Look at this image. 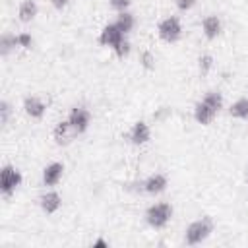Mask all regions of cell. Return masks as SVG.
Masks as SVG:
<instances>
[{
    "label": "cell",
    "mask_w": 248,
    "mask_h": 248,
    "mask_svg": "<svg viewBox=\"0 0 248 248\" xmlns=\"http://www.w3.org/2000/svg\"><path fill=\"white\" fill-rule=\"evenodd\" d=\"M211 232H213V219L209 215L200 217V219L192 221L186 227V231H184V242L188 246H198L203 240H207Z\"/></svg>",
    "instance_id": "cell-1"
},
{
    "label": "cell",
    "mask_w": 248,
    "mask_h": 248,
    "mask_svg": "<svg viewBox=\"0 0 248 248\" xmlns=\"http://www.w3.org/2000/svg\"><path fill=\"white\" fill-rule=\"evenodd\" d=\"M172 205L169 202H157V203H151L147 209H145V223L151 227V229H165L170 219H172Z\"/></svg>",
    "instance_id": "cell-2"
},
{
    "label": "cell",
    "mask_w": 248,
    "mask_h": 248,
    "mask_svg": "<svg viewBox=\"0 0 248 248\" xmlns=\"http://www.w3.org/2000/svg\"><path fill=\"white\" fill-rule=\"evenodd\" d=\"M23 182V174L14 165H4L0 169V194L4 198H10Z\"/></svg>",
    "instance_id": "cell-3"
},
{
    "label": "cell",
    "mask_w": 248,
    "mask_h": 248,
    "mask_svg": "<svg viewBox=\"0 0 248 248\" xmlns=\"http://www.w3.org/2000/svg\"><path fill=\"white\" fill-rule=\"evenodd\" d=\"M157 35H159V39L163 43H169V45L180 41V37H182V23H180V19L176 16L163 17L159 21V25H157Z\"/></svg>",
    "instance_id": "cell-4"
},
{
    "label": "cell",
    "mask_w": 248,
    "mask_h": 248,
    "mask_svg": "<svg viewBox=\"0 0 248 248\" xmlns=\"http://www.w3.org/2000/svg\"><path fill=\"white\" fill-rule=\"evenodd\" d=\"M66 120L72 124V128L79 136V134H85L89 130V126H91V112H89V108H85L81 105L79 107H72Z\"/></svg>",
    "instance_id": "cell-5"
},
{
    "label": "cell",
    "mask_w": 248,
    "mask_h": 248,
    "mask_svg": "<svg viewBox=\"0 0 248 248\" xmlns=\"http://www.w3.org/2000/svg\"><path fill=\"white\" fill-rule=\"evenodd\" d=\"M128 140L132 145H145L149 140H151V128L147 122L143 120H138L132 124L130 132H128Z\"/></svg>",
    "instance_id": "cell-6"
},
{
    "label": "cell",
    "mask_w": 248,
    "mask_h": 248,
    "mask_svg": "<svg viewBox=\"0 0 248 248\" xmlns=\"http://www.w3.org/2000/svg\"><path fill=\"white\" fill-rule=\"evenodd\" d=\"M141 186H143V192H145V194L157 196V194H163V192L167 190L169 178H167V174H163V172H153V174H149V176L143 180Z\"/></svg>",
    "instance_id": "cell-7"
},
{
    "label": "cell",
    "mask_w": 248,
    "mask_h": 248,
    "mask_svg": "<svg viewBox=\"0 0 248 248\" xmlns=\"http://www.w3.org/2000/svg\"><path fill=\"white\" fill-rule=\"evenodd\" d=\"M124 37H126V35H124V33L114 25V21H112V23H107V25L101 29V33H99V43H101L103 46H108V48L112 50Z\"/></svg>",
    "instance_id": "cell-8"
},
{
    "label": "cell",
    "mask_w": 248,
    "mask_h": 248,
    "mask_svg": "<svg viewBox=\"0 0 248 248\" xmlns=\"http://www.w3.org/2000/svg\"><path fill=\"white\" fill-rule=\"evenodd\" d=\"M223 31V21L219 16L215 14H207L203 19H202V33L207 41H215Z\"/></svg>",
    "instance_id": "cell-9"
},
{
    "label": "cell",
    "mask_w": 248,
    "mask_h": 248,
    "mask_svg": "<svg viewBox=\"0 0 248 248\" xmlns=\"http://www.w3.org/2000/svg\"><path fill=\"white\" fill-rule=\"evenodd\" d=\"M23 110H25V114H27L29 118L39 120V118H43L45 112H46V103H45L39 95H27V97L23 99Z\"/></svg>",
    "instance_id": "cell-10"
},
{
    "label": "cell",
    "mask_w": 248,
    "mask_h": 248,
    "mask_svg": "<svg viewBox=\"0 0 248 248\" xmlns=\"http://www.w3.org/2000/svg\"><path fill=\"white\" fill-rule=\"evenodd\" d=\"M76 130L72 128V124L68 120H60L54 128H52V140L56 145H68L74 138H76Z\"/></svg>",
    "instance_id": "cell-11"
},
{
    "label": "cell",
    "mask_w": 248,
    "mask_h": 248,
    "mask_svg": "<svg viewBox=\"0 0 248 248\" xmlns=\"http://www.w3.org/2000/svg\"><path fill=\"white\" fill-rule=\"evenodd\" d=\"M39 205H41V209H43L46 215H52V213H56V211L60 209V205H62V196H60L56 190H46V192L39 198Z\"/></svg>",
    "instance_id": "cell-12"
},
{
    "label": "cell",
    "mask_w": 248,
    "mask_h": 248,
    "mask_svg": "<svg viewBox=\"0 0 248 248\" xmlns=\"http://www.w3.org/2000/svg\"><path fill=\"white\" fill-rule=\"evenodd\" d=\"M62 174H64V165L60 161H54L43 169V184L45 186H56L62 180Z\"/></svg>",
    "instance_id": "cell-13"
},
{
    "label": "cell",
    "mask_w": 248,
    "mask_h": 248,
    "mask_svg": "<svg viewBox=\"0 0 248 248\" xmlns=\"http://www.w3.org/2000/svg\"><path fill=\"white\" fill-rule=\"evenodd\" d=\"M215 116H217V110L211 108L205 101H198V103H196V107H194V120H196L198 124L207 126V124L213 122Z\"/></svg>",
    "instance_id": "cell-14"
},
{
    "label": "cell",
    "mask_w": 248,
    "mask_h": 248,
    "mask_svg": "<svg viewBox=\"0 0 248 248\" xmlns=\"http://www.w3.org/2000/svg\"><path fill=\"white\" fill-rule=\"evenodd\" d=\"M39 14V6L35 0H21L19 6H17V19L21 23H29L37 17Z\"/></svg>",
    "instance_id": "cell-15"
},
{
    "label": "cell",
    "mask_w": 248,
    "mask_h": 248,
    "mask_svg": "<svg viewBox=\"0 0 248 248\" xmlns=\"http://www.w3.org/2000/svg\"><path fill=\"white\" fill-rule=\"evenodd\" d=\"M114 25H116L124 35H128V33L136 27V17H134V14H130L128 10H126V12H118V14H116V19H114Z\"/></svg>",
    "instance_id": "cell-16"
},
{
    "label": "cell",
    "mask_w": 248,
    "mask_h": 248,
    "mask_svg": "<svg viewBox=\"0 0 248 248\" xmlns=\"http://www.w3.org/2000/svg\"><path fill=\"white\" fill-rule=\"evenodd\" d=\"M229 114L236 120H248V97H238L229 107Z\"/></svg>",
    "instance_id": "cell-17"
},
{
    "label": "cell",
    "mask_w": 248,
    "mask_h": 248,
    "mask_svg": "<svg viewBox=\"0 0 248 248\" xmlns=\"http://www.w3.org/2000/svg\"><path fill=\"white\" fill-rule=\"evenodd\" d=\"M202 101H205L211 108H215L217 112L223 108V105H225V99H223V93L221 91H217V89H209L203 97H202Z\"/></svg>",
    "instance_id": "cell-18"
},
{
    "label": "cell",
    "mask_w": 248,
    "mask_h": 248,
    "mask_svg": "<svg viewBox=\"0 0 248 248\" xmlns=\"http://www.w3.org/2000/svg\"><path fill=\"white\" fill-rule=\"evenodd\" d=\"M16 46H17V43H16L14 33H2L0 35V54L2 56H8Z\"/></svg>",
    "instance_id": "cell-19"
},
{
    "label": "cell",
    "mask_w": 248,
    "mask_h": 248,
    "mask_svg": "<svg viewBox=\"0 0 248 248\" xmlns=\"http://www.w3.org/2000/svg\"><path fill=\"white\" fill-rule=\"evenodd\" d=\"M16 43H17V48L31 50V48H33V45H35V39H33V35H31V33L21 31V33H17V35H16Z\"/></svg>",
    "instance_id": "cell-20"
},
{
    "label": "cell",
    "mask_w": 248,
    "mask_h": 248,
    "mask_svg": "<svg viewBox=\"0 0 248 248\" xmlns=\"http://www.w3.org/2000/svg\"><path fill=\"white\" fill-rule=\"evenodd\" d=\"M130 50H132V45H130V41H128L126 37H124V39H122V41L112 48V52H114V54H116V58H120V60H124V58L130 54Z\"/></svg>",
    "instance_id": "cell-21"
},
{
    "label": "cell",
    "mask_w": 248,
    "mask_h": 248,
    "mask_svg": "<svg viewBox=\"0 0 248 248\" xmlns=\"http://www.w3.org/2000/svg\"><path fill=\"white\" fill-rule=\"evenodd\" d=\"M211 68H213V56L211 54H202L198 58V70H200V74L202 76H207Z\"/></svg>",
    "instance_id": "cell-22"
},
{
    "label": "cell",
    "mask_w": 248,
    "mask_h": 248,
    "mask_svg": "<svg viewBox=\"0 0 248 248\" xmlns=\"http://www.w3.org/2000/svg\"><path fill=\"white\" fill-rule=\"evenodd\" d=\"M10 116H12V105L2 99L0 101V126H6L10 122Z\"/></svg>",
    "instance_id": "cell-23"
},
{
    "label": "cell",
    "mask_w": 248,
    "mask_h": 248,
    "mask_svg": "<svg viewBox=\"0 0 248 248\" xmlns=\"http://www.w3.org/2000/svg\"><path fill=\"white\" fill-rule=\"evenodd\" d=\"M108 6L114 12H126L132 6V0H108Z\"/></svg>",
    "instance_id": "cell-24"
},
{
    "label": "cell",
    "mask_w": 248,
    "mask_h": 248,
    "mask_svg": "<svg viewBox=\"0 0 248 248\" xmlns=\"http://www.w3.org/2000/svg\"><path fill=\"white\" fill-rule=\"evenodd\" d=\"M140 62H141V66H143L145 70H151V68L155 66V64H153V62H155V58H153V54H151L149 50H143V52H141Z\"/></svg>",
    "instance_id": "cell-25"
},
{
    "label": "cell",
    "mask_w": 248,
    "mask_h": 248,
    "mask_svg": "<svg viewBox=\"0 0 248 248\" xmlns=\"http://www.w3.org/2000/svg\"><path fill=\"white\" fill-rule=\"evenodd\" d=\"M198 0H174V6L178 12H190L194 6H196Z\"/></svg>",
    "instance_id": "cell-26"
},
{
    "label": "cell",
    "mask_w": 248,
    "mask_h": 248,
    "mask_svg": "<svg viewBox=\"0 0 248 248\" xmlns=\"http://www.w3.org/2000/svg\"><path fill=\"white\" fill-rule=\"evenodd\" d=\"M91 248H108V240L103 238V236H99V238H95L91 242Z\"/></svg>",
    "instance_id": "cell-27"
},
{
    "label": "cell",
    "mask_w": 248,
    "mask_h": 248,
    "mask_svg": "<svg viewBox=\"0 0 248 248\" xmlns=\"http://www.w3.org/2000/svg\"><path fill=\"white\" fill-rule=\"evenodd\" d=\"M50 2V6L54 8V10H64L68 4H70V0H48Z\"/></svg>",
    "instance_id": "cell-28"
}]
</instances>
